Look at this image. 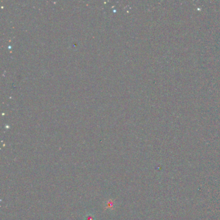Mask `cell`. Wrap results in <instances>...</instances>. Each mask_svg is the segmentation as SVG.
I'll list each match as a JSON object with an SVG mask.
<instances>
[{
	"instance_id": "1",
	"label": "cell",
	"mask_w": 220,
	"mask_h": 220,
	"mask_svg": "<svg viewBox=\"0 0 220 220\" xmlns=\"http://www.w3.org/2000/svg\"><path fill=\"white\" fill-rule=\"evenodd\" d=\"M84 220H96V219H95L94 216L93 215V214H87V215L85 216Z\"/></svg>"
}]
</instances>
